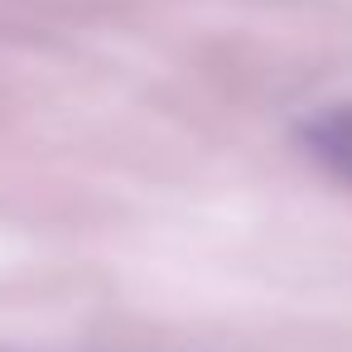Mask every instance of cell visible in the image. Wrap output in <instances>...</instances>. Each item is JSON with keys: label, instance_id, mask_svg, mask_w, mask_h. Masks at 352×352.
Wrapping results in <instances>:
<instances>
[{"label": "cell", "instance_id": "6da1fadb", "mask_svg": "<svg viewBox=\"0 0 352 352\" xmlns=\"http://www.w3.org/2000/svg\"><path fill=\"white\" fill-rule=\"evenodd\" d=\"M304 145L314 160H323L333 174L352 179V107H333L304 126Z\"/></svg>", "mask_w": 352, "mask_h": 352}]
</instances>
